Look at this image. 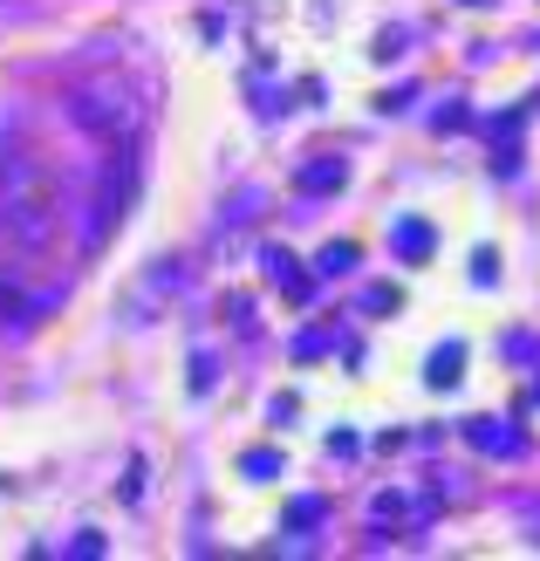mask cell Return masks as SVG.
Listing matches in <instances>:
<instances>
[{
    "mask_svg": "<svg viewBox=\"0 0 540 561\" xmlns=\"http://www.w3.org/2000/svg\"><path fill=\"white\" fill-rule=\"evenodd\" d=\"M55 247V185L35 164L0 172V261H42Z\"/></svg>",
    "mask_w": 540,
    "mask_h": 561,
    "instance_id": "6da1fadb",
    "label": "cell"
},
{
    "mask_svg": "<svg viewBox=\"0 0 540 561\" xmlns=\"http://www.w3.org/2000/svg\"><path fill=\"white\" fill-rule=\"evenodd\" d=\"M397 254H404V261L432 254V227H424V219H397Z\"/></svg>",
    "mask_w": 540,
    "mask_h": 561,
    "instance_id": "7a4b0ae2",
    "label": "cell"
},
{
    "mask_svg": "<svg viewBox=\"0 0 540 561\" xmlns=\"http://www.w3.org/2000/svg\"><path fill=\"white\" fill-rule=\"evenodd\" d=\"M335 185H343V164H335V158H322V164L301 172V192H335Z\"/></svg>",
    "mask_w": 540,
    "mask_h": 561,
    "instance_id": "3957f363",
    "label": "cell"
},
{
    "mask_svg": "<svg viewBox=\"0 0 540 561\" xmlns=\"http://www.w3.org/2000/svg\"><path fill=\"white\" fill-rule=\"evenodd\" d=\"M459 363H466V350H459V343H445V350L432 356V383H438V390H445V383H459Z\"/></svg>",
    "mask_w": 540,
    "mask_h": 561,
    "instance_id": "277c9868",
    "label": "cell"
},
{
    "mask_svg": "<svg viewBox=\"0 0 540 561\" xmlns=\"http://www.w3.org/2000/svg\"><path fill=\"white\" fill-rule=\"evenodd\" d=\"M466 438H472V445H493V453H499V459H514V445H520V438H514V432H506V425H472Z\"/></svg>",
    "mask_w": 540,
    "mask_h": 561,
    "instance_id": "5b68a950",
    "label": "cell"
},
{
    "mask_svg": "<svg viewBox=\"0 0 540 561\" xmlns=\"http://www.w3.org/2000/svg\"><path fill=\"white\" fill-rule=\"evenodd\" d=\"M356 261V247H329V254H322V274H343Z\"/></svg>",
    "mask_w": 540,
    "mask_h": 561,
    "instance_id": "8992f818",
    "label": "cell"
},
{
    "mask_svg": "<svg viewBox=\"0 0 540 561\" xmlns=\"http://www.w3.org/2000/svg\"><path fill=\"white\" fill-rule=\"evenodd\" d=\"M246 472H253V480H274L280 459H274V453H253V459H246Z\"/></svg>",
    "mask_w": 540,
    "mask_h": 561,
    "instance_id": "52a82bcc",
    "label": "cell"
},
{
    "mask_svg": "<svg viewBox=\"0 0 540 561\" xmlns=\"http://www.w3.org/2000/svg\"><path fill=\"white\" fill-rule=\"evenodd\" d=\"M0 308H8V295H0Z\"/></svg>",
    "mask_w": 540,
    "mask_h": 561,
    "instance_id": "ba28073f",
    "label": "cell"
}]
</instances>
